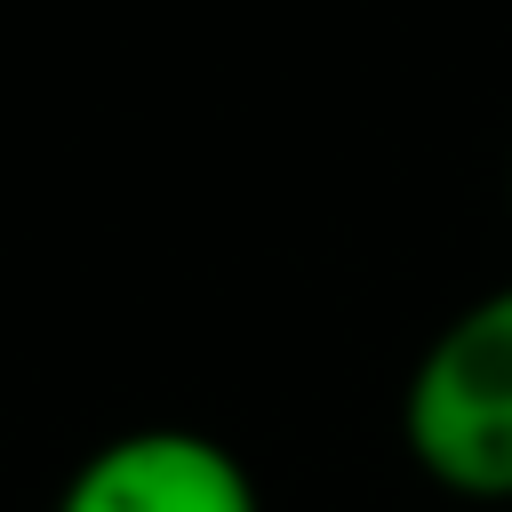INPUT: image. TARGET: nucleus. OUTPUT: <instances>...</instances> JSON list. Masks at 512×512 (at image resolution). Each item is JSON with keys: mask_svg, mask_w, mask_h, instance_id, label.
I'll return each mask as SVG.
<instances>
[{"mask_svg": "<svg viewBox=\"0 0 512 512\" xmlns=\"http://www.w3.org/2000/svg\"><path fill=\"white\" fill-rule=\"evenodd\" d=\"M400 448L440 496L512 512V280L424 336L400 384Z\"/></svg>", "mask_w": 512, "mask_h": 512, "instance_id": "nucleus-1", "label": "nucleus"}, {"mask_svg": "<svg viewBox=\"0 0 512 512\" xmlns=\"http://www.w3.org/2000/svg\"><path fill=\"white\" fill-rule=\"evenodd\" d=\"M48 512H264L248 456L200 424H136L96 440Z\"/></svg>", "mask_w": 512, "mask_h": 512, "instance_id": "nucleus-2", "label": "nucleus"}, {"mask_svg": "<svg viewBox=\"0 0 512 512\" xmlns=\"http://www.w3.org/2000/svg\"><path fill=\"white\" fill-rule=\"evenodd\" d=\"M504 208H512V152H504Z\"/></svg>", "mask_w": 512, "mask_h": 512, "instance_id": "nucleus-3", "label": "nucleus"}]
</instances>
